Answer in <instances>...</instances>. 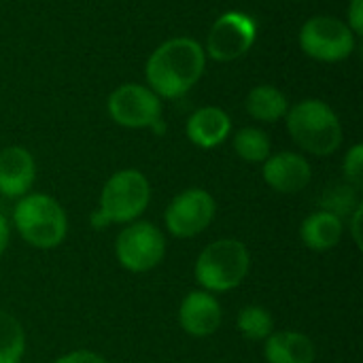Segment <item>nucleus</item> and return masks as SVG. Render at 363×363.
I'll use <instances>...</instances> for the list:
<instances>
[{
	"label": "nucleus",
	"mask_w": 363,
	"mask_h": 363,
	"mask_svg": "<svg viewBox=\"0 0 363 363\" xmlns=\"http://www.w3.org/2000/svg\"><path fill=\"white\" fill-rule=\"evenodd\" d=\"M164 255L166 238L151 221H132L115 238V257L128 272H149L164 262Z\"/></svg>",
	"instance_id": "nucleus-6"
},
{
	"label": "nucleus",
	"mask_w": 363,
	"mask_h": 363,
	"mask_svg": "<svg viewBox=\"0 0 363 363\" xmlns=\"http://www.w3.org/2000/svg\"><path fill=\"white\" fill-rule=\"evenodd\" d=\"M13 225L32 249H57L68 234L64 206L49 194H26L13 208Z\"/></svg>",
	"instance_id": "nucleus-2"
},
{
	"label": "nucleus",
	"mask_w": 363,
	"mask_h": 363,
	"mask_svg": "<svg viewBox=\"0 0 363 363\" xmlns=\"http://www.w3.org/2000/svg\"><path fill=\"white\" fill-rule=\"evenodd\" d=\"M251 270V253L238 238H219L204 247L196 259L194 277L208 294H225L245 283Z\"/></svg>",
	"instance_id": "nucleus-4"
},
{
	"label": "nucleus",
	"mask_w": 363,
	"mask_h": 363,
	"mask_svg": "<svg viewBox=\"0 0 363 363\" xmlns=\"http://www.w3.org/2000/svg\"><path fill=\"white\" fill-rule=\"evenodd\" d=\"M9 240H11V230H9V221L0 215V259L9 247Z\"/></svg>",
	"instance_id": "nucleus-26"
},
{
	"label": "nucleus",
	"mask_w": 363,
	"mask_h": 363,
	"mask_svg": "<svg viewBox=\"0 0 363 363\" xmlns=\"http://www.w3.org/2000/svg\"><path fill=\"white\" fill-rule=\"evenodd\" d=\"M108 115L115 123L140 130V128H153L162 119V102L160 98L145 85L138 83H125L119 85L108 96Z\"/></svg>",
	"instance_id": "nucleus-10"
},
{
	"label": "nucleus",
	"mask_w": 363,
	"mask_h": 363,
	"mask_svg": "<svg viewBox=\"0 0 363 363\" xmlns=\"http://www.w3.org/2000/svg\"><path fill=\"white\" fill-rule=\"evenodd\" d=\"M362 204V200L357 198V189L351 185H336L330 191H325L323 200H321V211L334 213L340 219L347 215H351L357 206Z\"/></svg>",
	"instance_id": "nucleus-21"
},
{
	"label": "nucleus",
	"mask_w": 363,
	"mask_h": 363,
	"mask_svg": "<svg viewBox=\"0 0 363 363\" xmlns=\"http://www.w3.org/2000/svg\"><path fill=\"white\" fill-rule=\"evenodd\" d=\"M345 236V221L328 211L311 213L300 225V238L311 251H330L340 245Z\"/></svg>",
	"instance_id": "nucleus-16"
},
{
	"label": "nucleus",
	"mask_w": 363,
	"mask_h": 363,
	"mask_svg": "<svg viewBox=\"0 0 363 363\" xmlns=\"http://www.w3.org/2000/svg\"><path fill=\"white\" fill-rule=\"evenodd\" d=\"M300 47L317 62H340L353 53L355 34L347 21L330 15H317L302 26Z\"/></svg>",
	"instance_id": "nucleus-7"
},
{
	"label": "nucleus",
	"mask_w": 363,
	"mask_h": 363,
	"mask_svg": "<svg viewBox=\"0 0 363 363\" xmlns=\"http://www.w3.org/2000/svg\"><path fill=\"white\" fill-rule=\"evenodd\" d=\"M264 181L270 189L279 194H300L308 187L313 179V168L308 160L294 151H281L264 162Z\"/></svg>",
	"instance_id": "nucleus-11"
},
{
	"label": "nucleus",
	"mask_w": 363,
	"mask_h": 363,
	"mask_svg": "<svg viewBox=\"0 0 363 363\" xmlns=\"http://www.w3.org/2000/svg\"><path fill=\"white\" fill-rule=\"evenodd\" d=\"M362 215H363V204H359L353 213H351V234L355 245L362 249Z\"/></svg>",
	"instance_id": "nucleus-25"
},
{
	"label": "nucleus",
	"mask_w": 363,
	"mask_h": 363,
	"mask_svg": "<svg viewBox=\"0 0 363 363\" xmlns=\"http://www.w3.org/2000/svg\"><path fill=\"white\" fill-rule=\"evenodd\" d=\"M264 357L268 363H315L317 347L302 332L274 330L264 340Z\"/></svg>",
	"instance_id": "nucleus-14"
},
{
	"label": "nucleus",
	"mask_w": 363,
	"mask_h": 363,
	"mask_svg": "<svg viewBox=\"0 0 363 363\" xmlns=\"http://www.w3.org/2000/svg\"><path fill=\"white\" fill-rule=\"evenodd\" d=\"M36 179V164L28 149L6 147L0 151V196L19 200L30 194Z\"/></svg>",
	"instance_id": "nucleus-13"
},
{
	"label": "nucleus",
	"mask_w": 363,
	"mask_h": 363,
	"mask_svg": "<svg viewBox=\"0 0 363 363\" xmlns=\"http://www.w3.org/2000/svg\"><path fill=\"white\" fill-rule=\"evenodd\" d=\"M236 330L251 342H264L274 332V317L268 308L251 304L238 311Z\"/></svg>",
	"instance_id": "nucleus-18"
},
{
	"label": "nucleus",
	"mask_w": 363,
	"mask_h": 363,
	"mask_svg": "<svg viewBox=\"0 0 363 363\" xmlns=\"http://www.w3.org/2000/svg\"><path fill=\"white\" fill-rule=\"evenodd\" d=\"M289 111L287 98L274 85H257L247 96V113L264 123H274L283 119Z\"/></svg>",
	"instance_id": "nucleus-17"
},
{
	"label": "nucleus",
	"mask_w": 363,
	"mask_h": 363,
	"mask_svg": "<svg viewBox=\"0 0 363 363\" xmlns=\"http://www.w3.org/2000/svg\"><path fill=\"white\" fill-rule=\"evenodd\" d=\"M187 138L200 149H215L219 147L232 132V119L219 106H204L198 108L185 125Z\"/></svg>",
	"instance_id": "nucleus-15"
},
{
	"label": "nucleus",
	"mask_w": 363,
	"mask_h": 363,
	"mask_svg": "<svg viewBox=\"0 0 363 363\" xmlns=\"http://www.w3.org/2000/svg\"><path fill=\"white\" fill-rule=\"evenodd\" d=\"M353 34H363V0H351L349 9V23Z\"/></svg>",
	"instance_id": "nucleus-24"
},
{
	"label": "nucleus",
	"mask_w": 363,
	"mask_h": 363,
	"mask_svg": "<svg viewBox=\"0 0 363 363\" xmlns=\"http://www.w3.org/2000/svg\"><path fill=\"white\" fill-rule=\"evenodd\" d=\"M221 321H223V313L215 294L198 289V291H189L183 298L179 308V323L185 334L194 338H208L221 328Z\"/></svg>",
	"instance_id": "nucleus-12"
},
{
	"label": "nucleus",
	"mask_w": 363,
	"mask_h": 363,
	"mask_svg": "<svg viewBox=\"0 0 363 363\" xmlns=\"http://www.w3.org/2000/svg\"><path fill=\"white\" fill-rule=\"evenodd\" d=\"M342 172H345L347 185L359 191L363 185V145H353L347 151V157L342 162Z\"/></svg>",
	"instance_id": "nucleus-22"
},
{
	"label": "nucleus",
	"mask_w": 363,
	"mask_h": 363,
	"mask_svg": "<svg viewBox=\"0 0 363 363\" xmlns=\"http://www.w3.org/2000/svg\"><path fill=\"white\" fill-rule=\"evenodd\" d=\"M151 202V185L140 170L125 168L115 172L102 187L100 208L94 215L98 225L119 223L128 225L138 221Z\"/></svg>",
	"instance_id": "nucleus-5"
},
{
	"label": "nucleus",
	"mask_w": 363,
	"mask_h": 363,
	"mask_svg": "<svg viewBox=\"0 0 363 363\" xmlns=\"http://www.w3.org/2000/svg\"><path fill=\"white\" fill-rule=\"evenodd\" d=\"M234 151L249 164H264L270 157V138L257 128H242L234 136Z\"/></svg>",
	"instance_id": "nucleus-20"
},
{
	"label": "nucleus",
	"mask_w": 363,
	"mask_h": 363,
	"mask_svg": "<svg viewBox=\"0 0 363 363\" xmlns=\"http://www.w3.org/2000/svg\"><path fill=\"white\" fill-rule=\"evenodd\" d=\"M287 130L294 143L317 157L332 155L342 145V125L338 115L323 100H302L287 111Z\"/></svg>",
	"instance_id": "nucleus-3"
},
{
	"label": "nucleus",
	"mask_w": 363,
	"mask_h": 363,
	"mask_svg": "<svg viewBox=\"0 0 363 363\" xmlns=\"http://www.w3.org/2000/svg\"><path fill=\"white\" fill-rule=\"evenodd\" d=\"M26 353V332L21 323L0 308V363H19Z\"/></svg>",
	"instance_id": "nucleus-19"
},
{
	"label": "nucleus",
	"mask_w": 363,
	"mask_h": 363,
	"mask_svg": "<svg viewBox=\"0 0 363 363\" xmlns=\"http://www.w3.org/2000/svg\"><path fill=\"white\" fill-rule=\"evenodd\" d=\"M206 66L204 47L187 36L162 43L147 62L149 89L157 98L174 100L185 96L202 77Z\"/></svg>",
	"instance_id": "nucleus-1"
},
{
	"label": "nucleus",
	"mask_w": 363,
	"mask_h": 363,
	"mask_svg": "<svg viewBox=\"0 0 363 363\" xmlns=\"http://www.w3.org/2000/svg\"><path fill=\"white\" fill-rule=\"evenodd\" d=\"M215 215V198L202 187H189L170 200L164 213V223L174 238H194L213 223Z\"/></svg>",
	"instance_id": "nucleus-8"
},
{
	"label": "nucleus",
	"mask_w": 363,
	"mask_h": 363,
	"mask_svg": "<svg viewBox=\"0 0 363 363\" xmlns=\"http://www.w3.org/2000/svg\"><path fill=\"white\" fill-rule=\"evenodd\" d=\"M53 363H108L102 355L94 353V351H72V353H66L62 357H57Z\"/></svg>",
	"instance_id": "nucleus-23"
},
{
	"label": "nucleus",
	"mask_w": 363,
	"mask_h": 363,
	"mask_svg": "<svg viewBox=\"0 0 363 363\" xmlns=\"http://www.w3.org/2000/svg\"><path fill=\"white\" fill-rule=\"evenodd\" d=\"M255 36L257 26L247 13L228 11L211 26L204 53H208L215 62H234L253 47Z\"/></svg>",
	"instance_id": "nucleus-9"
}]
</instances>
